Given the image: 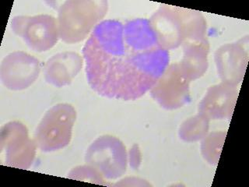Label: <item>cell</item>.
<instances>
[{
    "label": "cell",
    "instance_id": "52a82bcc",
    "mask_svg": "<svg viewBox=\"0 0 249 187\" xmlns=\"http://www.w3.org/2000/svg\"><path fill=\"white\" fill-rule=\"evenodd\" d=\"M72 53H59L47 62L45 68V80L55 87H62L71 82L78 70L74 66Z\"/></svg>",
    "mask_w": 249,
    "mask_h": 187
},
{
    "label": "cell",
    "instance_id": "7a4b0ae2",
    "mask_svg": "<svg viewBox=\"0 0 249 187\" xmlns=\"http://www.w3.org/2000/svg\"><path fill=\"white\" fill-rule=\"evenodd\" d=\"M76 118L73 108L58 104L47 112L36 129L35 143L44 152L60 150L68 145Z\"/></svg>",
    "mask_w": 249,
    "mask_h": 187
},
{
    "label": "cell",
    "instance_id": "277c9868",
    "mask_svg": "<svg viewBox=\"0 0 249 187\" xmlns=\"http://www.w3.org/2000/svg\"><path fill=\"white\" fill-rule=\"evenodd\" d=\"M36 144L27 128L19 122L5 124L1 131L2 163L21 169L29 168L35 156Z\"/></svg>",
    "mask_w": 249,
    "mask_h": 187
},
{
    "label": "cell",
    "instance_id": "8992f818",
    "mask_svg": "<svg viewBox=\"0 0 249 187\" xmlns=\"http://www.w3.org/2000/svg\"><path fill=\"white\" fill-rule=\"evenodd\" d=\"M107 137L98 139L92 144L87 154V161L97 167L106 177L115 179L125 171L126 155L119 140Z\"/></svg>",
    "mask_w": 249,
    "mask_h": 187
},
{
    "label": "cell",
    "instance_id": "3957f363",
    "mask_svg": "<svg viewBox=\"0 0 249 187\" xmlns=\"http://www.w3.org/2000/svg\"><path fill=\"white\" fill-rule=\"evenodd\" d=\"M11 28L30 49L37 53L52 49L60 37L58 22L47 14L15 17L12 20Z\"/></svg>",
    "mask_w": 249,
    "mask_h": 187
},
{
    "label": "cell",
    "instance_id": "5b68a950",
    "mask_svg": "<svg viewBox=\"0 0 249 187\" xmlns=\"http://www.w3.org/2000/svg\"><path fill=\"white\" fill-rule=\"evenodd\" d=\"M41 63L28 53L18 51L6 56L0 67L1 81L12 91L27 89L37 80Z\"/></svg>",
    "mask_w": 249,
    "mask_h": 187
},
{
    "label": "cell",
    "instance_id": "6da1fadb",
    "mask_svg": "<svg viewBox=\"0 0 249 187\" xmlns=\"http://www.w3.org/2000/svg\"><path fill=\"white\" fill-rule=\"evenodd\" d=\"M86 74L99 95L138 99L153 89L169 64V52L147 19H105L83 49Z\"/></svg>",
    "mask_w": 249,
    "mask_h": 187
}]
</instances>
